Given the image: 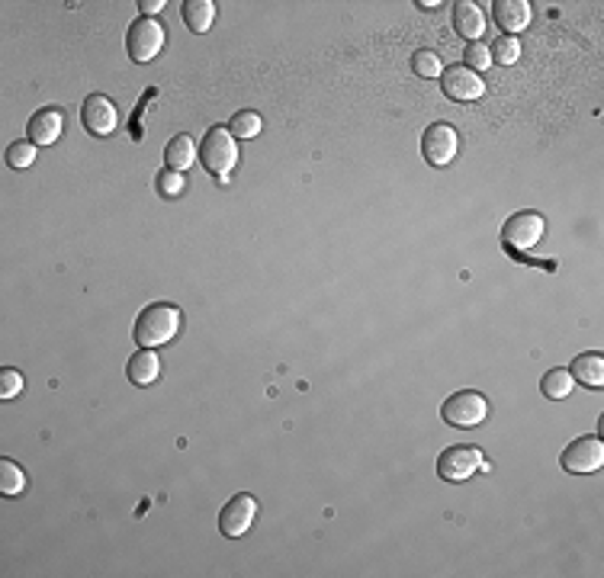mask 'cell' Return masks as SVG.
Returning a JSON list of instances; mask_svg holds the SVG:
<instances>
[{"label": "cell", "mask_w": 604, "mask_h": 578, "mask_svg": "<svg viewBox=\"0 0 604 578\" xmlns=\"http://www.w3.org/2000/svg\"><path fill=\"white\" fill-rule=\"evenodd\" d=\"M180 331V309L168 306V302H155L148 306L142 315L136 319V328H132V338H136L138 347H164L177 338Z\"/></svg>", "instance_id": "1"}, {"label": "cell", "mask_w": 604, "mask_h": 578, "mask_svg": "<svg viewBox=\"0 0 604 578\" xmlns=\"http://www.w3.org/2000/svg\"><path fill=\"white\" fill-rule=\"evenodd\" d=\"M200 164L210 170L212 177H219V184H225L231 170L238 164V142L225 126H212L200 142Z\"/></svg>", "instance_id": "2"}, {"label": "cell", "mask_w": 604, "mask_h": 578, "mask_svg": "<svg viewBox=\"0 0 604 578\" xmlns=\"http://www.w3.org/2000/svg\"><path fill=\"white\" fill-rule=\"evenodd\" d=\"M543 231H547V222H543L540 212L534 209H521L515 212V216L508 218V222L502 225V245L508 254H515L517 260H524L527 264V258H524V251L534 245H540Z\"/></svg>", "instance_id": "3"}, {"label": "cell", "mask_w": 604, "mask_h": 578, "mask_svg": "<svg viewBox=\"0 0 604 578\" xmlns=\"http://www.w3.org/2000/svg\"><path fill=\"white\" fill-rule=\"evenodd\" d=\"M441 418L450 428H479L489 418V401L476 389H463V392H454L444 401Z\"/></svg>", "instance_id": "4"}, {"label": "cell", "mask_w": 604, "mask_h": 578, "mask_svg": "<svg viewBox=\"0 0 604 578\" xmlns=\"http://www.w3.org/2000/svg\"><path fill=\"white\" fill-rule=\"evenodd\" d=\"M126 48H129L132 62H155L164 48V26L158 20H151V16H138L129 26V33H126Z\"/></svg>", "instance_id": "5"}, {"label": "cell", "mask_w": 604, "mask_h": 578, "mask_svg": "<svg viewBox=\"0 0 604 578\" xmlns=\"http://www.w3.org/2000/svg\"><path fill=\"white\" fill-rule=\"evenodd\" d=\"M479 470H489V462L476 447H447L437 456V476L444 482H466Z\"/></svg>", "instance_id": "6"}, {"label": "cell", "mask_w": 604, "mask_h": 578, "mask_svg": "<svg viewBox=\"0 0 604 578\" xmlns=\"http://www.w3.org/2000/svg\"><path fill=\"white\" fill-rule=\"evenodd\" d=\"M604 462V443L601 437H578L559 456V466L572 476H589V472H598Z\"/></svg>", "instance_id": "7"}, {"label": "cell", "mask_w": 604, "mask_h": 578, "mask_svg": "<svg viewBox=\"0 0 604 578\" xmlns=\"http://www.w3.org/2000/svg\"><path fill=\"white\" fill-rule=\"evenodd\" d=\"M254 517H258V502H254V495L238 492V495H231V502H225V508L219 511V531L229 540L245 537V533L251 531Z\"/></svg>", "instance_id": "8"}, {"label": "cell", "mask_w": 604, "mask_h": 578, "mask_svg": "<svg viewBox=\"0 0 604 578\" xmlns=\"http://www.w3.org/2000/svg\"><path fill=\"white\" fill-rule=\"evenodd\" d=\"M456 151H460V136H456L454 126L435 123L421 136V155H425L428 164H435V167H447L456 157Z\"/></svg>", "instance_id": "9"}, {"label": "cell", "mask_w": 604, "mask_h": 578, "mask_svg": "<svg viewBox=\"0 0 604 578\" xmlns=\"http://www.w3.org/2000/svg\"><path fill=\"white\" fill-rule=\"evenodd\" d=\"M81 123L90 136L107 138V136H113L116 126H119V109H116V103L109 100V96L90 94L81 106Z\"/></svg>", "instance_id": "10"}, {"label": "cell", "mask_w": 604, "mask_h": 578, "mask_svg": "<svg viewBox=\"0 0 604 578\" xmlns=\"http://www.w3.org/2000/svg\"><path fill=\"white\" fill-rule=\"evenodd\" d=\"M441 90H444V96H450V100H456V103H473L486 94V84H482V77L476 75V71L463 68V65H454V68H444Z\"/></svg>", "instance_id": "11"}, {"label": "cell", "mask_w": 604, "mask_h": 578, "mask_svg": "<svg viewBox=\"0 0 604 578\" xmlns=\"http://www.w3.org/2000/svg\"><path fill=\"white\" fill-rule=\"evenodd\" d=\"M492 16H496L498 29H502L505 35H515L530 26L534 10H530L527 0H496V4H492Z\"/></svg>", "instance_id": "12"}, {"label": "cell", "mask_w": 604, "mask_h": 578, "mask_svg": "<svg viewBox=\"0 0 604 578\" xmlns=\"http://www.w3.org/2000/svg\"><path fill=\"white\" fill-rule=\"evenodd\" d=\"M26 136L33 145H55L58 136H62V109H55V106L36 109V113L29 116Z\"/></svg>", "instance_id": "13"}, {"label": "cell", "mask_w": 604, "mask_h": 578, "mask_svg": "<svg viewBox=\"0 0 604 578\" xmlns=\"http://www.w3.org/2000/svg\"><path fill=\"white\" fill-rule=\"evenodd\" d=\"M454 29H456V35H463V39H469V42L482 39V33H486V16H482V10L476 7L473 0H456L454 4Z\"/></svg>", "instance_id": "14"}, {"label": "cell", "mask_w": 604, "mask_h": 578, "mask_svg": "<svg viewBox=\"0 0 604 578\" xmlns=\"http://www.w3.org/2000/svg\"><path fill=\"white\" fill-rule=\"evenodd\" d=\"M126 373H129V382L132 386H151V382L161 376V360H158V354L151 350V347H142L138 354L129 357V367H126Z\"/></svg>", "instance_id": "15"}, {"label": "cell", "mask_w": 604, "mask_h": 578, "mask_svg": "<svg viewBox=\"0 0 604 578\" xmlns=\"http://www.w3.org/2000/svg\"><path fill=\"white\" fill-rule=\"evenodd\" d=\"M197 157H200V148H197V142H193V136H187V132L174 136L168 142V148H164V161H168V167L180 170V174H184L190 164H197Z\"/></svg>", "instance_id": "16"}, {"label": "cell", "mask_w": 604, "mask_h": 578, "mask_svg": "<svg viewBox=\"0 0 604 578\" xmlns=\"http://www.w3.org/2000/svg\"><path fill=\"white\" fill-rule=\"evenodd\" d=\"M180 14H184V23L190 33L203 35V33H210L212 23H216V4H212V0H184Z\"/></svg>", "instance_id": "17"}, {"label": "cell", "mask_w": 604, "mask_h": 578, "mask_svg": "<svg viewBox=\"0 0 604 578\" xmlns=\"http://www.w3.org/2000/svg\"><path fill=\"white\" fill-rule=\"evenodd\" d=\"M569 376L576 382H582V386L598 389L604 382V357L601 354H578L576 360H572Z\"/></svg>", "instance_id": "18"}, {"label": "cell", "mask_w": 604, "mask_h": 578, "mask_svg": "<svg viewBox=\"0 0 604 578\" xmlns=\"http://www.w3.org/2000/svg\"><path fill=\"white\" fill-rule=\"evenodd\" d=\"M26 489V472L20 470V462L14 460H0V495L16 498Z\"/></svg>", "instance_id": "19"}, {"label": "cell", "mask_w": 604, "mask_h": 578, "mask_svg": "<svg viewBox=\"0 0 604 578\" xmlns=\"http://www.w3.org/2000/svg\"><path fill=\"white\" fill-rule=\"evenodd\" d=\"M572 376H569V370H563V367H557V370H547L543 373V380H540V392L547 395V399H553V401H559V399H566V395L572 392Z\"/></svg>", "instance_id": "20"}, {"label": "cell", "mask_w": 604, "mask_h": 578, "mask_svg": "<svg viewBox=\"0 0 604 578\" xmlns=\"http://www.w3.org/2000/svg\"><path fill=\"white\" fill-rule=\"evenodd\" d=\"M261 129H264V123H261V116L254 109H238L229 123V132L235 138H254L261 136Z\"/></svg>", "instance_id": "21"}, {"label": "cell", "mask_w": 604, "mask_h": 578, "mask_svg": "<svg viewBox=\"0 0 604 578\" xmlns=\"http://www.w3.org/2000/svg\"><path fill=\"white\" fill-rule=\"evenodd\" d=\"M492 52V65H515L517 58H521V42H517V35H498L496 42L489 46Z\"/></svg>", "instance_id": "22"}, {"label": "cell", "mask_w": 604, "mask_h": 578, "mask_svg": "<svg viewBox=\"0 0 604 578\" xmlns=\"http://www.w3.org/2000/svg\"><path fill=\"white\" fill-rule=\"evenodd\" d=\"M412 71L418 77H425V81H431V77L444 75V65H441V58H437V52H431V48H418V52L412 55Z\"/></svg>", "instance_id": "23"}, {"label": "cell", "mask_w": 604, "mask_h": 578, "mask_svg": "<svg viewBox=\"0 0 604 578\" xmlns=\"http://www.w3.org/2000/svg\"><path fill=\"white\" fill-rule=\"evenodd\" d=\"M463 68H469V71H489L492 68V52H489V46L486 42H466V48H463Z\"/></svg>", "instance_id": "24"}, {"label": "cell", "mask_w": 604, "mask_h": 578, "mask_svg": "<svg viewBox=\"0 0 604 578\" xmlns=\"http://www.w3.org/2000/svg\"><path fill=\"white\" fill-rule=\"evenodd\" d=\"M155 187H158V193H161L164 199H177V197H184L187 180H184V174H180V170L164 167L161 174L155 177Z\"/></svg>", "instance_id": "25"}, {"label": "cell", "mask_w": 604, "mask_h": 578, "mask_svg": "<svg viewBox=\"0 0 604 578\" xmlns=\"http://www.w3.org/2000/svg\"><path fill=\"white\" fill-rule=\"evenodd\" d=\"M33 161H36V145L29 142V138H26V142H14L7 148V164L14 170H26Z\"/></svg>", "instance_id": "26"}, {"label": "cell", "mask_w": 604, "mask_h": 578, "mask_svg": "<svg viewBox=\"0 0 604 578\" xmlns=\"http://www.w3.org/2000/svg\"><path fill=\"white\" fill-rule=\"evenodd\" d=\"M20 392H23V376L16 373V370H10V367L0 370V399L10 401V399H16Z\"/></svg>", "instance_id": "27"}, {"label": "cell", "mask_w": 604, "mask_h": 578, "mask_svg": "<svg viewBox=\"0 0 604 578\" xmlns=\"http://www.w3.org/2000/svg\"><path fill=\"white\" fill-rule=\"evenodd\" d=\"M138 10H142V16H151V20H155V14H161L164 10V0H142Z\"/></svg>", "instance_id": "28"}, {"label": "cell", "mask_w": 604, "mask_h": 578, "mask_svg": "<svg viewBox=\"0 0 604 578\" xmlns=\"http://www.w3.org/2000/svg\"><path fill=\"white\" fill-rule=\"evenodd\" d=\"M418 7H421V10H437L441 4H437V0H431V4H428V0H418Z\"/></svg>", "instance_id": "29"}]
</instances>
